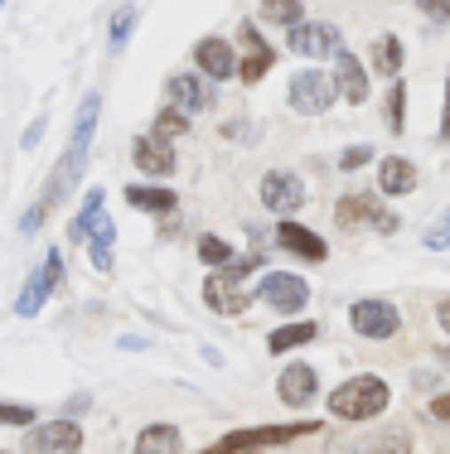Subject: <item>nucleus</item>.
<instances>
[{"label": "nucleus", "instance_id": "nucleus-30", "mask_svg": "<svg viewBox=\"0 0 450 454\" xmlns=\"http://www.w3.org/2000/svg\"><path fill=\"white\" fill-rule=\"evenodd\" d=\"M131 25H136V5H122L112 20V53L126 49V39H131Z\"/></svg>", "mask_w": 450, "mask_h": 454}, {"label": "nucleus", "instance_id": "nucleus-29", "mask_svg": "<svg viewBox=\"0 0 450 454\" xmlns=\"http://www.w3.org/2000/svg\"><path fill=\"white\" fill-rule=\"evenodd\" d=\"M199 262H209V266H228V262H238V256H233V247H228V242H218V237H199Z\"/></svg>", "mask_w": 450, "mask_h": 454}, {"label": "nucleus", "instance_id": "nucleus-11", "mask_svg": "<svg viewBox=\"0 0 450 454\" xmlns=\"http://www.w3.org/2000/svg\"><path fill=\"white\" fill-rule=\"evenodd\" d=\"M78 450H83V426L78 420L29 426V454H78Z\"/></svg>", "mask_w": 450, "mask_h": 454}, {"label": "nucleus", "instance_id": "nucleus-23", "mask_svg": "<svg viewBox=\"0 0 450 454\" xmlns=\"http://www.w3.org/2000/svg\"><path fill=\"white\" fill-rule=\"evenodd\" d=\"M98 218H102V189H92L88 199H83V208H78V218L68 223V242H88L92 237V227H98Z\"/></svg>", "mask_w": 450, "mask_h": 454}, {"label": "nucleus", "instance_id": "nucleus-10", "mask_svg": "<svg viewBox=\"0 0 450 454\" xmlns=\"http://www.w3.org/2000/svg\"><path fill=\"white\" fill-rule=\"evenodd\" d=\"M165 102L175 106V112H185V116L209 112L213 106V82L199 78V73H175V78L165 82Z\"/></svg>", "mask_w": 450, "mask_h": 454}, {"label": "nucleus", "instance_id": "nucleus-24", "mask_svg": "<svg viewBox=\"0 0 450 454\" xmlns=\"http://www.w3.org/2000/svg\"><path fill=\"white\" fill-rule=\"evenodd\" d=\"M126 203L141 213H175V193L170 189H146V184H131L126 189Z\"/></svg>", "mask_w": 450, "mask_h": 454}, {"label": "nucleus", "instance_id": "nucleus-35", "mask_svg": "<svg viewBox=\"0 0 450 454\" xmlns=\"http://www.w3.org/2000/svg\"><path fill=\"white\" fill-rule=\"evenodd\" d=\"M426 247H431V252H441V247H450V208H446L441 227H431V232H426Z\"/></svg>", "mask_w": 450, "mask_h": 454}, {"label": "nucleus", "instance_id": "nucleus-28", "mask_svg": "<svg viewBox=\"0 0 450 454\" xmlns=\"http://www.w3.org/2000/svg\"><path fill=\"white\" fill-rule=\"evenodd\" d=\"M189 131V116L175 112V106H165V112L155 116V140H170V136H185Z\"/></svg>", "mask_w": 450, "mask_h": 454}, {"label": "nucleus", "instance_id": "nucleus-37", "mask_svg": "<svg viewBox=\"0 0 450 454\" xmlns=\"http://www.w3.org/2000/svg\"><path fill=\"white\" fill-rule=\"evenodd\" d=\"M44 126H49V116H39V121H29V126H25V140H20V145H25V150H35L39 140H44Z\"/></svg>", "mask_w": 450, "mask_h": 454}, {"label": "nucleus", "instance_id": "nucleus-9", "mask_svg": "<svg viewBox=\"0 0 450 454\" xmlns=\"http://www.w3.org/2000/svg\"><path fill=\"white\" fill-rule=\"evenodd\" d=\"M238 44H242L238 78H242V82H262V78H266V68L276 63V49L262 39V29H257L252 20H248V25H238Z\"/></svg>", "mask_w": 450, "mask_h": 454}, {"label": "nucleus", "instance_id": "nucleus-20", "mask_svg": "<svg viewBox=\"0 0 450 454\" xmlns=\"http://www.w3.org/2000/svg\"><path fill=\"white\" fill-rule=\"evenodd\" d=\"M416 189V165L402 155H388L378 165V193H412Z\"/></svg>", "mask_w": 450, "mask_h": 454}, {"label": "nucleus", "instance_id": "nucleus-17", "mask_svg": "<svg viewBox=\"0 0 450 454\" xmlns=\"http://www.w3.org/2000/svg\"><path fill=\"white\" fill-rule=\"evenodd\" d=\"M194 63L203 68V78H233L238 73V53H233L228 39H199V49H194Z\"/></svg>", "mask_w": 450, "mask_h": 454}, {"label": "nucleus", "instance_id": "nucleus-22", "mask_svg": "<svg viewBox=\"0 0 450 454\" xmlns=\"http://www.w3.org/2000/svg\"><path fill=\"white\" fill-rule=\"evenodd\" d=\"M136 454H179V430L175 426H146L141 435H136Z\"/></svg>", "mask_w": 450, "mask_h": 454}, {"label": "nucleus", "instance_id": "nucleus-1", "mask_svg": "<svg viewBox=\"0 0 450 454\" xmlns=\"http://www.w3.org/2000/svg\"><path fill=\"white\" fill-rule=\"evenodd\" d=\"M98 112H102V97L88 92L78 102V121H73V140L68 150H63V160L49 169L44 189H39V199L25 208V218H20V237H35L39 227L53 218V208H59L63 199H68L73 189H78L83 169H88V155H92V136H98Z\"/></svg>", "mask_w": 450, "mask_h": 454}, {"label": "nucleus", "instance_id": "nucleus-32", "mask_svg": "<svg viewBox=\"0 0 450 454\" xmlns=\"http://www.w3.org/2000/svg\"><path fill=\"white\" fill-rule=\"evenodd\" d=\"M388 126H392V131H402V126H407V88H402V82H392V97H388Z\"/></svg>", "mask_w": 450, "mask_h": 454}, {"label": "nucleus", "instance_id": "nucleus-5", "mask_svg": "<svg viewBox=\"0 0 450 454\" xmlns=\"http://www.w3.org/2000/svg\"><path fill=\"white\" fill-rule=\"evenodd\" d=\"M59 280H63V256L59 252H49L44 262H39V271L25 280V290H20V300H15V315H39V309L49 305V295L59 290Z\"/></svg>", "mask_w": 450, "mask_h": 454}, {"label": "nucleus", "instance_id": "nucleus-31", "mask_svg": "<svg viewBox=\"0 0 450 454\" xmlns=\"http://www.w3.org/2000/svg\"><path fill=\"white\" fill-rule=\"evenodd\" d=\"M0 426H20V430H29V426H35V411L20 406V402H0Z\"/></svg>", "mask_w": 450, "mask_h": 454}, {"label": "nucleus", "instance_id": "nucleus-4", "mask_svg": "<svg viewBox=\"0 0 450 454\" xmlns=\"http://www.w3.org/2000/svg\"><path fill=\"white\" fill-rule=\"evenodd\" d=\"M257 271V256H238V262L218 266L209 280H203V300H209L213 315H242L248 309V295H242V276Z\"/></svg>", "mask_w": 450, "mask_h": 454}, {"label": "nucleus", "instance_id": "nucleus-41", "mask_svg": "<svg viewBox=\"0 0 450 454\" xmlns=\"http://www.w3.org/2000/svg\"><path fill=\"white\" fill-rule=\"evenodd\" d=\"M0 5H5V0H0Z\"/></svg>", "mask_w": 450, "mask_h": 454}, {"label": "nucleus", "instance_id": "nucleus-27", "mask_svg": "<svg viewBox=\"0 0 450 454\" xmlns=\"http://www.w3.org/2000/svg\"><path fill=\"white\" fill-rule=\"evenodd\" d=\"M262 15L272 20V25L296 29L300 20H305V5H300V0H262Z\"/></svg>", "mask_w": 450, "mask_h": 454}, {"label": "nucleus", "instance_id": "nucleus-33", "mask_svg": "<svg viewBox=\"0 0 450 454\" xmlns=\"http://www.w3.org/2000/svg\"><path fill=\"white\" fill-rule=\"evenodd\" d=\"M363 454H407V435L402 430H392V435H383V440H373Z\"/></svg>", "mask_w": 450, "mask_h": 454}, {"label": "nucleus", "instance_id": "nucleus-25", "mask_svg": "<svg viewBox=\"0 0 450 454\" xmlns=\"http://www.w3.org/2000/svg\"><path fill=\"white\" fill-rule=\"evenodd\" d=\"M315 333H320L315 324H281V329H272L266 348H272V353H291V348H300V343H310Z\"/></svg>", "mask_w": 450, "mask_h": 454}, {"label": "nucleus", "instance_id": "nucleus-36", "mask_svg": "<svg viewBox=\"0 0 450 454\" xmlns=\"http://www.w3.org/2000/svg\"><path fill=\"white\" fill-rule=\"evenodd\" d=\"M368 160H373L368 145H353V150H344V155H339V169H359V165H368Z\"/></svg>", "mask_w": 450, "mask_h": 454}, {"label": "nucleus", "instance_id": "nucleus-14", "mask_svg": "<svg viewBox=\"0 0 450 454\" xmlns=\"http://www.w3.org/2000/svg\"><path fill=\"white\" fill-rule=\"evenodd\" d=\"M276 396H281L286 406H296V411L310 406L320 396V372L310 363H291L281 377H276Z\"/></svg>", "mask_w": 450, "mask_h": 454}, {"label": "nucleus", "instance_id": "nucleus-38", "mask_svg": "<svg viewBox=\"0 0 450 454\" xmlns=\"http://www.w3.org/2000/svg\"><path fill=\"white\" fill-rule=\"evenodd\" d=\"M431 416H436V420H446V426H450V392H446V396H436V402H431Z\"/></svg>", "mask_w": 450, "mask_h": 454}, {"label": "nucleus", "instance_id": "nucleus-7", "mask_svg": "<svg viewBox=\"0 0 450 454\" xmlns=\"http://www.w3.org/2000/svg\"><path fill=\"white\" fill-rule=\"evenodd\" d=\"M349 324H353L359 339H392V333L402 329V315L388 305V300H353Z\"/></svg>", "mask_w": 450, "mask_h": 454}, {"label": "nucleus", "instance_id": "nucleus-12", "mask_svg": "<svg viewBox=\"0 0 450 454\" xmlns=\"http://www.w3.org/2000/svg\"><path fill=\"white\" fill-rule=\"evenodd\" d=\"M305 199H310L305 179L291 175V169H272V175H262V203L272 213H296Z\"/></svg>", "mask_w": 450, "mask_h": 454}, {"label": "nucleus", "instance_id": "nucleus-3", "mask_svg": "<svg viewBox=\"0 0 450 454\" xmlns=\"http://www.w3.org/2000/svg\"><path fill=\"white\" fill-rule=\"evenodd\" d=\"M315 420H291V426H252L238 430V435H223L218 445H209L203 454H252V450H276V445H291V440L315 435Z\"/></svg>", "mask_w": 450, "mask_h": 454}, {"label": "nucleus", "instance_id": "nucleus-18", "mask_svg": "<svg viewBox=\"0 0 450 454\" xmlns=\"http://www.w3.org/2000/svg\"><path fill=\"white\" fill-rule=\"evenodd\" d=\"M131 155H136V169H141V175H175V150L165 145V140H155V136H141L131 145Z\"/></svg>", "mask_w": 450, "mask_h": 454}, {"label": "nucleus", "instance_id": "nucleus-16", "mask_svg": "<svg viewBox=\"0 0 450 454\" xmlns=\"http://www.w3.org/2000/svg\"><path fill=\"white\" fill-rule=\"evenodd\" d=\"M335 92H344L353 106L368 102V68H363V63L353 59L349 49H339V53H335Z\"/></svg>", "mask_w": 450, "mask_h": 454}, {"label": "nucleus", "instance_id": "nucleus-19", "mask_svg": "<svg viewBox=\"0 0 450 454\" xmlns=\"http://www.w3.org/2000/svg\"><path fill=\"white\" fill-rule=\"evenodd\" d=\"M335 218H339V227H344V232H353V227H363V223L378 227L383 208H378V199H373V193H349V199H339Z\"/></svg>", "mask_w": 450, "mask_h": 454}, {"label": "nucleus", "instance_id": "nucleus-15", "mask_svg": "<svg viewBox=\"0 0 450 454\" xmlns=\"http://www.w3.org/2000/svg\"><path fill=\"white\" fill-rule=\"evenodd\" d=\"M276 247H286L291 256H300V262H325L329 256L325 237H315L310 227H300V223H276Z\"/></svg>", "mask_w": 450, "mask_h": 454}, {"label": "nucleus", "instance_id": "nucleus-34", "mask_svg": "<svg viewBox=\"0 0 450 454\" xmlns=\"http://www.w3.org/2000/svg\"><path fill=\"white\" fill-rule=\"evenodd\" d=\"M416 5H422V15L436 20V25H446V20H450V0H416Z\"/></svg>", "mask_w": 450, "mask_h": 454}, {"label": "nucleus", "instance_id": "nucleus-40", "mask_svg": "<svg viewBox=\"0 0 450 454\" xmlns=\"http://www.w3.org/2000/svg\"><path fill=\"white\" fill-rule=\"evenodd\" d=\"M436 319H441V329L450 333V300H441V309H436Z\"/></svg>", "mask_w": 450, "mask_h": 454}, {"label": "nucleus", "instance_id": "nucleus-8", "mask_svg": "<svg viewBox=\"0 0 450 454\" xmlns=\"http://www.w3.org/2000/svg\"><path fill=\"white\" fill-rule=\"evenodd\" d=\"M329 102H335V82H329L320 68H300L296 78H291V106H296L300 116L329 112Z\"/></svg>", "mask_w": 450, "mask_h": 454}, {"label": "nucleus", "instance_id": "nucleus-13", "mask_svg": "<svg viewBox=\"0 0 450 454\" xmlns=\"http://www.w3.org/2000/svg\"><path fill=\"white\" fill-rule=\"evenodd\" d=\"M339 49H344V39L329 20H315V25L300 20L291 29V53H300V59H325V53H339Z\"/></svg>", "mask_w": 450, "mask_h": 454}, {"label": "nucleus", "instance_id": "nucleus-39", "mask_svg": "<svg viewBox=\"0 0 450 454\" xmlns=\"http://www.w3.org/2000/svg\"><path fill=\"white\" fill-rule=\"evenodd\" d=\"M441 140H450V82H446V116H441Z\"/></svg>", "mask_w": 450, "mask_h": 454}, {"label": "nucleus", "instance_id": "nucleus-2", "mask_svg": "<svg viewBox=\"0 0 450 454\" xmlns=\"http://www.w3.org/2000/svg\"><path fill=\"white\" fill-rule=\"evenodd\" d=\"M388 382L383 377H373V372H363V377H349L344 387H335L329 392V416H339V420H368V416H383L388 411Z\"/></svg>", "mask_w": 450, "mask_h": 454}, {"label": "nucleus", "instance_id": "nucleus-6", "mask_svg": "<svg viewBox=\"0 0 450 454\" xmlns=\"http://www.w3.org/2000/svg\"><path fill=\"white\" fill-rule=\"evenodd\" d=\"M257 300L272 305V309H281V315H300V309L310 305V286L291 271H272L262 286H257Z\"/></svg>", "mask_w": 450, "mask_h": 454}, {"label": "nucleus", "instance_id": "nucleus-26", "mask_svg": "<svg viewBox=\"0 0 450 454\" xmlns=\"http://www.w3.org/2000/svg\"><path fill=\"white\" fill-rule=\"evenodd\" d=\"M112 242H116V227L98 218V227H92V237H88V247H92V266L98 271H112Z\"/></svg>", "mask_w": 450, "mask_h": 454}, {"label": "nucleus", "instance_id": "nucleus-21", "mask_svg": "<svg viewBox=\"0 0 450 454\" xmlns=\"http://www.w3.org/2000/svg\"><path fill=\"white\" fill-rule=\"evenodd\" d=\"M373 73L398 82V73H402V39H398V35L373 39Z\"/></svg>", "mask_w": 450, "mask_h": 454}]
</instances>
